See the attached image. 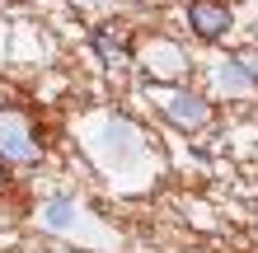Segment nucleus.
<instances>
[{"mask_svg": "<svg viewBox=\"0 0 258 253\" xmlns=\"http://www.w3.org/2000/svg\"><path fill=\"white\" fill-rule=\"evenodd\" d=\"M188 24L197 28V38H221L225 28H230V10L225 5H216V0H192L188 5Z\"/></svg>", "mask_w": 258, "mask_h": 253, "instance_id": "obj_1", "label": "nucleus"}, {"mask_svg": "<svg viewBox=\"0 0 258 253\" xmlns=\"http://www.w3.org/2000/svg\"><path fill=\"white\" fill-rule=\"evenodd\" d=\"M0 150H5L10 159H33L38 155V145L33 141H28V131H24V122H19V117H0Z\"/></svg>", "mask_w": 258, "mask_h": 253, "instance_id": "obj_2", "label": "nucleus"}, {"mask_svg": "<svg viewBox=\"0 0 258 253\" xmlns=\"http://www.w3.org/2000/svg\"><path fill=\"white\" fill-rule=\"evenodd\" d=\"M164 113H169L178 127H202L207 122V103L197 94H169L164 99Z\"/></svg>", "mask_w": 258, "mask_h": 253, "instance_id": "obj_3", "label": "nucleus"}, {"mask_svg": "<svg viewBox=\"0 0 258 253\" xmlns=\"http://www.w3.org/2000/svg\"><path fill=\"white\" fill-rule=\"evenodd\" d=\"M75 216V202L71 197H52L47 206H42V220H47V230H66Z\"/></svg>", "mask_w": 258, "mask_h": 253, "instance_id": "obj_4", "label": "nucleus"}, {"mask_svg": "<svg viewBox=\"0 0 258 253\" xmlns=\"http://www.w3.org/2000/svg\"><path fill=\"white\" fill-rule=\"evenodd\" d=\"M221 85L225 89H249L253 70H244V61H221Z\"/></svg>", "mask_w": 258, "mask_h": 253, "instance_id": "obj_5", "label": "nucleus"}, {"mask_svg": "<svg viewBox=\"0 0 258 253\" xmlns=\"http://www.w3.org/2000/svg\"><path fill=\"white\" fill-rule=\"evenodd\" d=\"M0 183H5V164H0Z\"/></svg>", "mask_w": 258, "mask_h": 253, "instance_id": "obj_6", "label": "nucleus"}]
</instances>
